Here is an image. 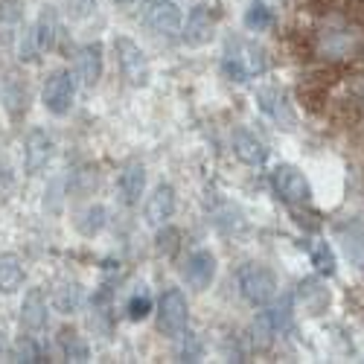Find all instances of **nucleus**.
I'll use <instances>...</instances> for the list:
<instances>
[{"instance_id": "1", "label": "nucleus", "mask_w": 364, "mask_h": 364, "mask_svg": "<svg viewBox=\"0 0 364 364\" xmlns=\"http://www.w3.org/2000/svg\"><path fill=\"white\" fill-rule=\"evenodd\" d=\"M236 286L239 294L245 297L251 306H268L271 300L277 297V277L274 271L259 265V262H245L236 274Z\"/></svg>"}, {"instance_id": "2", "label": "nucleus", "mask_w": 364, "mask_h": 364, "mask_svg": "<svg viewBox=\"0 0 364 364\" xmlns=\"http://www.w3.org/2000/svg\"><path fill=\"white\" fill-rule=\"evenodd\" d=\"M114 53H117L119 73H123V79L129 85H134V87L149 85L151 68H149V58H146V53H143V47L137 41H132L129 36H117L114 38Z\"/></svg>"}, {"instance_id": "3", "label": "nucleus", "mask_w": 364, "mask_h": 364, "mask_svg": "<svg viewBox=\"0 0 364 364\" xmlns=\"http://www.w3.org/2000/svg\"><path fill=\"white\" fill-rule=\"evenodd\" d=\"M190 323V303L181 289H166L158 300V329L169 338H178Z\"/></svg>"}, {"instance_id": "4", "label": "nucleus", "mask_w": 364, "mask_h": 364, "mask_svg": "<svg viewBox=\"0 0 364 364\" xmlns=\"http://www.w3.org/2000/svg\"><path fill=\"white\" fill-rule=\"evenodd\" d=\"M271 184H274L277 196L289 204V207H297V204H306L312 198V187L306 175H303L294 164H280L274 166V172H271Z\"/></svg>"}, {"instance_id": "5", "label": "nucleus", "mask_w": 364, "mask_h": 364, "mask_svg": "<svg viewBox=\"0 0 364 364\" xmlns=\"http://www.w3.org/2000/svg\"><path fill=\"white\" fill-rule=\"evenodd\" d=\"M44 108L53 114V117H65L70 114L73 102H76V73L70 70H55L47 85H44Z\"/></svg>"}, {"instance_id": "6", "label": "nucleus", "mask_w": 364, "mask_h": 364, "mask_svg": "<svg viewBox=\"0 0 364 364\" xmlns=\"http://www.w3.org/2000/svg\"><path fill=\"white\" fill-rule=\"evenodd\" d=\"M143 21L146 26L151 29L155 36H164V38H172L181 33V26H184V15H181L178 4L175 0H151L143 12Z\"/></svg>"}, {"instance_id": "7", "label": "nucleus", "mask_w": 364, "mask_h": 364, "mask_svg": "<svg viewBox=\"0 0 364 364\" xmlns=\"http://www.w3.org/2000/svg\"><path fill=\"white\" fill-rule=\"evenodd\" d=\"M257 105H259V111L271 119V123H277L280 129H286V132H291L294 129V111H291V102H289V97H286V90H280V87H274V85H265V87H259L257 90Z\"/></svg>"}, {"instance_id": "8", "label": "nucleus", "mask_w": 364, "mask_h": 364, "mask_svg": "<svg viewBox=\"0 0 364 364\" xmlns=\"http://www.w3.org/2000/svg\"><path fill=\"white\" fill-rule=\"evenodd\" d=\"M181 29H184V41L190 47H204L210 38H213V29H216L213 6H210V4H196L187 12V23Z\"/></svg>"}, {"instance_id": "9", "label": "nucleus", "mask_w": 364, "mask_h": 364, "mask_svg": "<svg viewBox=\"0 0 364 364\" xmlns=\"http://www.w3.org/2000/svg\"><path fill=\"white\" fill-rule=\"evenodd\" d=\"M53 155V137L44 129H33L23 140V169L26 175H38Z\"/></svg>"}, {"instance_id": "10", "label": "nucleus", "mask_w": 364, "mask_h": 364, "mask_svg": "<svg viewBox=\"0 0 364 364\" xmlns=\"http://www.w3.org/2000/svg\"><path fill=\"white\" fill-rule=\"evenodd\" d=\"M102 70H105L102 44H100V41L85 44V47L76 53V82H82L85 87H94V85H100Z\"/></svg>"}, {"instance_id": "11", "label": "nucleus", "mask_w": 364, "mask_h": 364, "mask_svg": "<svg viewBox=\"0 0 364 364\" xmlns=\"http://www.w3.org/2000/svg\"><path fill=\"white\" fill-rule=\"evenodd\" d=\"M230 143H233V155H236L242 164H245V166H265V161H268V146H265V140L257 137L251 129H236L233 137H230Z\"/></svg>"}, {"instance_id": "12", "label": "nucleus", "mask_w": 364, "mask_h": 364, "mask_svg": "<svg viewBox=\"0 0 364 364\" xmlns=\"http://www.w3.org/2000/svg\"><path fill=\"white\" fill-rule=\"evenodd\" d=\"M216 268H219L216 265V254L201 248V251L190 254V259L184 265V277L196 291H204V289H210V283L216 280Z\"/></svg>"}, {"instance_id": "13", "label": "nucleus", "mask_w": 364, "mask_h": 364, "mask_svg": "<svg viewBox=\"0 0 364 364\" xmlns=\"http://www.w3.org/2000/svg\"><path fill=\"white\" fill-rule=\"evenodd\" d=\"M336 236L341 242L347 259L355 268H364V222L361 219H344L336 225Z\"/></svg>"}, {"instance_id": "14", "label": "nucleus", "mask_w": 364, "mask_h": 364, "mask_svg": "<svg viewBox=\"0 0 364 364\" xmlns=\"http://www.w3.org/2000/svg\"><path fill=\"white\" fill-rule=\"evenodd\" d=\"M175 190L169 184H158L151 190V196L146 198V222L151 228H161L175 216Z\"/></svg>"}, {"instance_id": "15", "label": "nucleus", "mask_w": 364, "mask_h": 364, "mask_svg": "<svg viewBox=\"0 0 364 364\" xmlns=\"http://www.w3.org/2000/svg\"><path fill=\"white\" fill-rule=\"evenodd\" d=\"M117 187H119V198H123L126 207L140 204V198L146 193V166L140 161H129L123 166V172H119Z\"/></svg>"}, {"instance_id": "16", "label": "nucleus", "mask_w": 364, "mask_h": 364, "mask_svg": "<svg viewBox=\"0 0 364 364\" xmlns=\"http://www.w3.org/2000/svg\"><path fill=\"white\" fill-rule=\"evenodd\" d=\"M0 105L9 111V117H21L26 111V85L15 70H6L0 79Z\"/></svg>"}, {"instance_id": "17", "label": "nucleus", "mask_w": 364, "mask_h": 364, "mask_svg": "<svg viewBox=\"0 0 364 364\" xmlns=\"http://www.w3.org/2000/svg\"><path fill=\"white\" fill-rule=\"evenodd\" d=\"M21 326L26 332H41L47 326V300L38 289H29L21 303Z\"/></svg>"}, {"instance_id": "18", "label": "nucleus", "mask_w": 364, "mask_h": 364, "mask_svg": "<svg viewBox=\"0 0 364 364\" xmlns=\"http://www.w3.org/2000/svg\"><path fill=\"white\" fill-rule=\"evenodd\" d=\"M355 47H358V36L347 26H329V29H323V36H321V50L329 58H344Z\"/></svg>"}, {"instance_id": "19", "label": "nucleus", "mask_w": 364, "mask_h": 364, "mask_svg": "<svg viewBox=\"0 0 364 364\" xmlns=\"http://www.w3.org/2000/svg\"><path fill=\"white\" fill-rule=\"evenodd\" d=\"M297 297H300V303H303V309L312 312V315H323L326 306H329V291H326L323 283L315 280V277L303 280V283L297 286Z\"/></svg>"}, {"instance_id": "20", "label": "nucleus", "mask_w": 364, "mask_h": 364, "mask_svg": "<svg viewBox=\"0 0 364 364\" xmlns=\"http://www.w3.org/2000/svg\"><path fill=\"white\" fill-rule=\"evenodd\" d=\"M58 29H62V26H58V12H55L53 6H44L41 15H38V21H36V26H33V33H36V41H38L41 53L55 50Z\"/></svg>"}, {"instance_id": "21", "label": "nucleus", "mask_w": 364, "mask_h": 364, "mask_svg": "<svg viewBox=\"0 0 364 364\" xmlns=\"http://www.w3.org/2000/svg\"><path fill=\"white\" fill-rule=\"evenodd\" d=\"M23 286V262L18 254H0V294H15Z\"/></svg>"}, {"instance_id": "22", "label": "nucleus", "mask_w": 364, "mask_h": 364, "mask_svg": "<svg viewBox=\"0 0 364 364\" xmlns=\"http://www.w3.org/2000/svg\"><path fill=\"white\" fill-rule=\"evenodd\" d=\"M21 36V9L15 0H6L0 6V47L9 50Z\"/></svg>"}, {"instance_id": "23", "label": "nucleus", "mask_w": 364, "mask_h": 364, "mask_svg": "<svg viewBox=\"0 0 364 364\" xmlns=\"http://www.w3.org/2000/svg\"><path fill=\"white\" fill-rule=\"evenodd\" d=\"M105 222H108V210H105L102 204H90V207H85V210H79V213H76L73 228H76L82 236H87V239H90V236L102 233Z\"/></svg>"}, {"instance_id": "24", "label": "nucleus", "mask_w": 364, "mask_h": 364, "mask_svg": "<svg viewBox=\"0 0 364 364\" xmlns=\"http://www.w3.org/2000/svg\"><path fill=\"white\" fill-rule=\"evenodd\" d=\"M82 300H85V291H82L79 283H62L53 294V306L62 315H73V312H79Z\"/></svg>"}, {"instance_id": "25", "label": "nucleus", "mask_w": 364, "mask_h": 364, "mask_svg": "<svg viewBox=\"0 0 364 364\" xmlns=\"http://www.w3.org/2000/svg\"><path fill=\"white\" fill-rule=\"evenodd\" d=\"M58 347H62L68 361H87L90 358V347H87V341L79 336L76 329L65 326L62 332H58Z\"/></svg>"}, {"instance_id": "26", "label": "nucleus", "mask_w": 364, "mask_h": 364, "mask_svg": "<svg viewBox=\"0 0 364 364\" xmlns=\"http://www.w3.org/2000/svg\"><path fill=\"white\" fill-rule=\"evenodd\" d=\"M265 315H268L271 326L277 329V336L289 332L291 329V318H294V300H291V294H283L277 303H271V306L265 309Z\"/></svg>"}, {"instance_id": "27", "label": "nucleus", "mask_w": 364, "mask_h": 364, "mask_svg": "<svg viewBox=\"0 0 364 364\" xmlns=\"http://www.w3.org/2000/svg\"><path fill=\"white\" fill-rule=\"evenodd\" d=\"M309 259H312V265H315V271L321 277H332L336 274V251H332V245L329 242H315L312 245V251H309Z\"/></svg>"}, {"instance_id": "28", "label": "nucleus", "mask_w": 364, "mask_h": 364, "mask_svg": "<svg viewBox=\"0 0 364 364\" xmlns=\"http://www.w3.org/2000/svg\"><path fill=\"white\" fill-rule=\"evenodd\" d=\"M155 251H158L161 257L172 259V257L181 251V230H178V228H172L169 222H166V225H161V228H158V233H155Z\"/></svg>"}, {"instance_id": "29", "label": "nucleus", "mask_w": 364, "mask_h": 364, "mask_svg": "<svg viewBox=\"0 0 364 364\" xmlns=\"http://www.w3.org/2000/svg\"><path fill=\"white\" fill-rule=\"evenodd\" d=\"M271 23H274V12H271V6L262 4V0H254V4L248 6V12H245V26L251 29V33H265Z\"/></svg>"}, {"instance_id": "30", "label": "nucleus", "mask_w": 364, "mask_h": 364, "mask_svg": "<svg viewBox=\"0 0 364 364\" xmlns=\"http://www.w3.org/2000/svg\"><path fill=\"white\" fill-rule=\"evenodd\" d=\"M274 338H277V329L271 326L265 312H259L254 318V323H251V341H254V347L257 350H268L271 344H274Z\"/></svg>"}, {"instance_id": "31", "label": "nucleus", "mask_w": 364, "mask_h": 364, "mask_svg": "<svg viewBox=\"0 0 364 364\" xmlns=\"http://www.w3.org/2000/svg\"><path fill=\"white\" fill-rule=\"evenodd\" d=\"M181 344H178V361H201V355H204V344H201V338L196 336V332H190V329H184L181 332Z\"/></svg>"}, {"instance_id": "32", "label": "nucleus", "mask_w": 364, "mask_h": 364, "mask_svg": "<svg viewBox=\"0 0 364 364\" xmlns=\"http://www.w3.org/2000/svg\"><path fill=\"white\" fill-rule=\"evenodd\" d=\"M12 355H15V361H23V364H38V361H47V358H44V353H41V347H38V341H36V338H29V336H21V338L15 341Z\"/></svg>"}, {"instance_id": "33", "label": "nucleus", "mask_w": 364, "mask_h": 364, "mask_svg": "<svg viewBox=\"0 0 364 364\" xmlns=\"http://www.w3.org/2000/svg\"><path fill=\"white\" fill-rule=\"evenodd\" d=\"M222 76L236 82V85H245L251 79V70H248V65H245V58L242 55H225L222 58Z\"/></svg>"}, {"instance_id": "34", "label": "nucleus", "mask_w": 364, "mask_h": 364, "mask_svg": "<svg viewBox=\"0 0 364 364\" xmlns=\"http://www.w3.org/2000/svg\"><path fill=\"white\" fill-rule=\"evenodd\" d=\"M151 309H155V303H151V297L143 291V294H134L132 300H129V306H126V312H129V321H146L149 315H151Z\"/></svg>"}, {"instance_id": "35", "label": "nucleus", "mask_w": 364, "mask_h": 364, "mask_svg": "<svg viewBox=\"0 0 364 364\" xmlns=\"http://www.w3.org/2000/svg\"><path fill=\"white\" fill-rule=\"evenodd\" d=\"M21 62H38V55H41V47L36 41V33H33V26L29 29H21Z\"/></svg>"}, {"instance_id": "36", "label": "nucleus", "mask_w": 364, "mask_h": 364, "mask_svg": "<svg viewBox=\"0 0 364 364\" xmlns=\"http://www.w3.org/2000/svg\"><path fill=\"white\" fill-rule=\"evenodd\" d=\"M245 50H248V62H245V65H248V70H251V73H257V76H262V73L268 70V65H271V62H268V55H265V50H262V47H257V44H248Z\"/></svg>"}, {"instance_id": "37", "label": "nucleus", "mask_w": 364, "mask_h": 364, "mask_svg": "<svg viewBox=\"0 0 364 364\" xmlns=\"http://www.w3.org/2000/svg\"><path fill=\"white\" fill-rule=\"evenodd\" d=\"M68 6L76 18H85V15H90V9L97 6V0H68Z\"/></svg>"}, {"instance_id": "38", "label": "nucleus", "mask_w": 364, "mask_h": 364, "mask_svg": "<svg viewBox=\"0 0 364 364\" xmlns=\"http://www.w3.org/2000/svg\"><path fill=\"white\" fill-rule=\"evenodd\" d=\"M4 355H6V336L0 332V358H4Z\"/></svg>"}]
</instances>
